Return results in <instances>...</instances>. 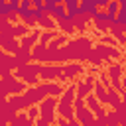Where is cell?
Masks as SVG:
<instances>
[{
  "label": "cell",
  "instance_id": "cell-1",
  "mask_svg": "<svg viewBox=\"0 0 126 126\" xmlns=\"http://www.w3.org/2000/svg\"><path fill=\"white\" fill-rule=\"evenodd\" d=\"M98 4L100 0H81V14H89L94 18L98 12Z\"/></svg>",
  "mask_w": 126,
  "mask_h": 126
},
{
  "label": "cell",
  "instance_id": "cell-2",
  "mask_svg": "<svg viewBox=\"0 0 126 126\" xmlns=\"http://www.w3.org/2000/svg\"><path fill=\"white\" fill-rule=\"evenodd\" d=\"M63 6L67 10V14H69V20H73L75 16L81 14V0H65Z\"/></svg>",
  "mask_w": 126,
  "mask_h": 126
},
{
  "label": "cell",
  "instance_id": "cell-3",
  "mask_svg": "<svg viewBox=\"0 0 126 126\" xmlns=\"http://www.w3.org/2000/svg\"><path fill=\"white\" fill-rule=\"evenodd\" d=\"M104 10H106V14H108V18H110V24H116V16H118V12H120V2H118V0H110Z\"/></svg>",
  "mask_w": 126,
  "mask_h": 126
},
{
  "label": "cell",
  "instance_id": "cell-4",
  "mask_svg": "<svg viewBox=\"0 0 126 126\" xmlns=\"http://www.w3.org/2000/svg\"><path fill=\"white\" fill-rule=\"evenodd\" d=\"M24 22H28V24H33L35 20H39V16H37V10L35 8H28V10H24V8H20V14H18Z\"/></svg>",
  "mask_w": 126,
  "mask_h": 126
},
{
  "label": "cell",
  "instance_id": "cell-5",
  "mask_svg": "<svg viewBox=\"0 0 126 126\" xmlns=\"http://www.w3.org/2000/svg\"><path fill=\"white\" fill-rule=\"evenodd\" d=\"M51 16H53L55 20H69V14H67V10H65V6H63V4H59V6H53V10H51Z\"/></svg>",
  "mask_w": 126,
  "mask_h": 126
},
{
  "label": "cell",
  "instance_id": "cell-6",
  "mask_svg": "<svg viewBox=\"0 0 126 126\" xmlns=\"http://www.w3.org/2000/svg\"><path fill=\"white\" fill-rule=\"evenodd\" d=\"M118 2H120V12L116 16V24L126 28V0H118Z\"/></svg>",
  "mask_w": 126,
  "mask_h": 126
},
{
  "label": "cell",
  "instance_id": "cell-7",
  "mask_svg": "<svg viewBox=\"0 0 126 126\" xmlns=\"http://www.w3.org/2000/svg\"><path fill=\"white\" fill-rule=\"evenodd\" d=\"M94 22H108V24H110V18H108L106 10H98L96 16H94Z\"/></svg>",
  "mask_w": 126,
  "mask_h": 126
},
{
  "label": "cell",
  "instance_id": "cell-8",
  "mask_svg": "<svg viewBox=\"0 0 126 126\" xmlns=\"http://www.w3.org/2000/svg\"><path fill=\"white\" fill-rule=\"evenodd\" d=\"M0 14L2 16H8V14H16V12H14V8L10 4H0Z\"/></svg>",
  "mask_w": 126,
  "mask_h": 126
},
{
  "label": "cell",
  "instance_id": "cell-9",
  "mask_svg": "<svg viewBox=\"0 0 126 126\" xmlns=\"http://www.w3.org/2000/svg\"><path fill=\"white\" fill-rule=\"evenodd\" d=\"M65 0H43V6H59L63 4Z\"/></svg>",
  "mask_w": 126,
  "mask_h": 126
}]
</instances>
